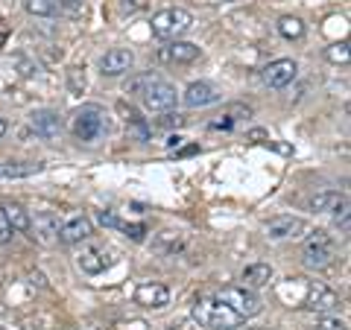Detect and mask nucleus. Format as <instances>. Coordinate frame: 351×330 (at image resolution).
<instances>
[{
	"label": "nucleus",
	"mask_w": 351,
	"mask_h": 330,
	"mask_svg": "<svg viewBox=\"0 0 351 330\" xmlns=\"http://www.w3.org/2000/svg\"><path fill=\"white\" fill-rule=\"evenodd\" d=\"M295 71H299V64L293 59H278V62H269L267 68L261 71V76L269 88H287L295 79Z\"/></svg>",
	"instance_id": "obj_8"
},
{
	"label": "nucleus",
	"mask_w": 351,
	"mask_h": 330,
	"mask_svg": "<svg viewBox=\"0 0 351 330\" xmlns=\"http://www.w3.org/2000/svg\"><path fill=\"white\" fill-rule=\"evenodd\" d=\"M132 64H135V56H132V50H108L106 56L100 59V73L103 76H120V73H126Z\"/></svg>",
	"instance_id": "obj_14"
},
{
	"label": "nucleus",
	"mask_w": 351,
	"mask_h": 330,
	"mask_svg": "<svg viewBox=\"0 0 351 330\" xmlns=\"http://www.w3.org/2000/svg\"><path fill=\"white\" fill-rule=\"evenodd\" d=\"M27 12L38 18H53L56 15V0H27Z\"/></svg>",
	"instance_id": "obj_23"
},
{
	"label": "nucleus",
	"mask_w": 351,
	"mask_h": 330,
	"mask_svg": "<svg viewBox=\"0 0 351 330\" xmlns=\"http://www.w3.org/2000/svg\"><path fill=\"white\" fill-rule=\"evenodd\" d=\"M135 301L147 310H161V307L170 304V290L164 283H141L135 292Z\"/></svg>",
	"instance_id": "obj_10"
},
{
	"label": "nucleus",
	"mask_w": 351,
	"mask_h": 330,
	"mask_svg": "<svg viewBox=\"0 0 351 330\" xmlns=\"http://www.w3.org/2000/svg\"><path fill=\"white\" fill-rule=\"evenodd\" d=\"M59 6H62L68 15H80L82 6H85V0H59Z\"/></svg>",
	"instance_id": "obj_28"
},
{
	"label": "nucleus",
	"mask_w": 351,
	"mask_h": 330,
	"mask_svg": "<svg viewBox=\"0 0 351 330\" xmlns=\"http://www.w3.org/2000/svg\"><path fill=\"white\" fill-rule=\"evenodd\" d=\"M106 129H108V120L100 105H82L71 114V131L80 140H85V144L100 140L106 135Z\"/></svg>",
	"instance_id": "obj_2"
},
{
	"label": "nucleus",
	"mask_w": 351,
	"mask_h": 330,
	"mask_svg": "<svg viewBox=\"0 0 351 330\" xmlns=\"http://www.w3.org/2000/svg\"><path fill=\"white\" fill-rule=\"evenodd\" d=\"M29 123H32V129H36L41 138H47V140L59 138L62 123H59V114H56V112H50V108H38V112H32Z\"/></svg>",
	"instance_id": "obj_17"
},
{
	"label": "nucleus",
	"mask_w": 351,
	"mask_h": 330,
	"mask_svg": "<svg viewBox=\"0 0 351 330\" xmlns=\"http://www.w3.org/2000/svg\"><path fill=\"white\" fill-rule=\"evenodd\" d=\"M243 287H267V283L272 281V266H267V263H255V266H246L243 272Z\"/></svg>",
	"instance_id": "obj_21"
},
{
	"label": "nucleus",
	"mask_w": 351,
	"mask_h": 330,
	"mask_svg": "<svg viewBox=\"0 0 351 330\" xmlns=\"http://www.w3.org/2000/svg\"><path fill=\"white\" fill-rule=\"evenodd\" d=\"M41 173V164L27 161H0V179H29V175Z\"/></svg>",
	"instance_id": "obj_19"
},
{
	"label": "nucleus",
	"mask_w": 351,
	"mask_h": 330,
	"mask_svg": "<svg viewBox=\"0 0 351 330\" xmlns=\"http://www.w3.org/2000/svg\"><path fill=\"white\" fill-rule=\"evenodd\" d=\"M182 123H184L182 114H167L164 120H158V126H182Z\"/></svg>",
	"instance_id": "obj_30"
},
{
	"label": "nucleus",
	"mask_w": 351,
	"mask_h": 330,
	"mask_svg": "<svg viewBox=\"0 0 351 330\" xmlns=\"http://www.w3.org/2000/svg\"><path fill=\"white\" fill-rule=\"evenodd\" d=\"M32 231V240H36L38 246H56L59 243V219L53 211H41L36 214V219H29V228Z\"/></svg>",
	"instance_id": "obj_7"
},
{
	"label": "nucleus",
	"mask_w": 351,
	"mask_h": 330,
	"mask_svg": "<svg viewBox=\"0 0 351 330\" xmlns=\"http://www.w3.org/2000/svg\"><path fill=\"white\" fill-rule=\"evenodd\" d=\"M120 228H123V231H126V237H132V240H135V243H141V240L147 237V225H144V223H135V225H120Z\"/></svg>",
	"instance_id": "obj_26"
},
{
	"label": "nucleus",
	"mask_w": 351,
	"mask_h": 330,
	"mask_svg": "<svg viewBox=\"0 0 351 330\" xmlns=\"http://www.w3.org/2000/svg\"><path fill=\"white\" fill-rule=\"evenodd\" d=\"M100 223H103V225H120V223H117V216H114V214H108V211L100 214Z\"/></svg>",
	"instance_id": "obj_32"
},
{
	"label": "nucleus",
	"mask_w": 351,
	"mask_h": 330,
	"mask_svg": "<svg viewBox=\"0 0 351 330\" xmlns=\"http://www.w3.org/2000/svg\"><path fill=\"white\" fill-rule=\"evenodd\" d=\"M193 322L205 330H237L246 318L219 299H199L193 304Z\"/></svg>",
	"instance_id": "obj_1"
},
{
	"label": "nucleus",
	"mask_w": 351,
	"mask_h": 330,
	"mask_svg": "<svg viewBox=\"0 0 351 330\" xmlns=\"http://www.w3.org/2000/svg\"><path fill=\"white\" fill-rule=\"evenodd\" d=\"M337 257V246H334V240L325 234V231H313L311 237L304 240V246H302V260H304V266L307 269H325V266H331Z\"/></svg>",
	"instance_id": "obj_3"
},
{
	"label": "nucleus",
	"mask_w": 351,
	"mask_h": 330,
	"mask_svg": "<svg viewBox=\"0 0 351 330\" xmlns=\"http://www.w3.org/2000/svg\"><path fill=\"white\" fill-rule=\"evenodd\" d=\"M217 299L223 301V304H228L234 313H240L243 318L258 316V313H261V307H263V304H261V299L255 295V290H252V287H226L223 292L217 295Z\"/></svg>",
	"instance_id": "obj_6"
},
{
	"label": "nucleus",
	"mask_w": 351,
	"mask_h": 330,
	"mask_svg": "<svg viewBox=\"0 0 351 330\" xmlns=\"http://www.w3.org/2000/svg\"><path fill=\"white\" fill-rule=\"evenodd\" d=\"M193 18L184 9H161L152 15V36L156 38H179L191 29Z\"/></svg>",
	"instance_id": "obj_5"
},
{
	"label": "nucleus",
	"mask_w": 351,
	"mask_h": 330,
	"mask_svg": "<svg viewBox=\"0 0 351 330\" xmlns=\"http://www.w3.org/2000/svg\"><path fill=\"white\" fill-rule=\"evenodd\" d=\"M278 32L284 38H302L304 36V21L302 18H293V15H284L281 21H278Z\"/></svg>",
	"instance_id": "obj_22"
},
{
	"label": "nucleus",
	"mask_w": 351,
	"mask_h": 330,
	"mask_svg": "<svg viewBox=\"0 0 351 330\" xmlns=\"http://www.w3.org/2000/svg\"><path fill=\"white\" fill-rule=\"evenodd\" d=\"M0 216L6 219L12 231H27L29 228V214L18 202H3V205H0Z\"/></svg>",
	"instance_id": "obj_20"
},
{
	"label": "nucleus",
	"mask_w": 351,
	"mask_h": 330,
	"mask_svg": "<svg viewBox=\"0 0 351 330\" xmlns=\"http://www.w3.org/2000/svg\"><path fill=\"white\" fill-rule=\"evenodd\" d=\"M156 246H158L161 251H179V249H182V237L176 234V231H164Z\"/></svg>",
	"instance_id": "obj_25"
},
{
	"label": "nucleus",
	"mask_w": 351,
	"mask_h": 330,
	"mask_svg": "<svg viewBox=\"0 0 351 330\" xmlns=\"http://www.w3.org/2000/svg\"><path fill=\"white\" fill-rule=\"evenodd\" d=\"M316 330H348L343 318H322L319 325H316Z\"/></svg>",
	"instance_id": "obj_27"
},
{
	"label": "nucleus",
	"mask_w": 351,
	"mask_h": 330,
	"mask_svg": "<svg viewBox=\"0 0 351 330\" xmlns=\"http://www.w3.org/2000/svg\"><path fill=\"white\" fill-rule=\"evenodd\" d=\"M304 228H307L304 219H299V216H278L267 225V234H269V240H287V237H302Z\"/></svg>",
	"instance_id": "obj_15"
},
{
	"label": "nucleus",
	"mask_w": 351,
	"mask_h": 330,
	"mask_svg": "<svg viewBox=\"0 0 351 330\" xmlns=\"http://www.w3.org/2000/svg\"><path fill=\"white\" fill-rule=\"evenodd\" d=\"M325 56H328V62H334V64H348V41L331 44Z\"/></svg>",
	"instance_id": "obj_24"
},
{
	"label": "nucleus",
	"mask_w": 351,
	"mask_h": 330,
	"mask_svg": "<svg viewBox=\"0 0 351 330\" xmlns=\"http://www.w3.org/2000/svg\"><path fill=\"white\" fill-rule=\"evenodd\" d=\"M337 304H339V295L331 287H325V283H313L304 299V307L313 313H328V310H334Z\"/></svg>",
	"instance_id": "obj_11"
},
{
	"label": "nucleus",
	"mask_w": 351,
	"mask_h": 330,
	"mask_svg": "<svg viewBox=\"0 0 351 330\" xmlns=\"http://www.w3.org/2000/svg\"><path fill=\"white\" fill-rule=\"evenodd\" d=\"M6 129H9V126H6V120H0V138L6 135Z\"/></svg>",
	"instance_id": "obj_33"
},
{
	"label": "nucleus",
	"mask_w": 351,
	"mask_h": 330,
	"mask_svg": "<svg viewBox=\"0 0 351 330\" xmlns=\"http://www.w3.org/2000/svg\"><path fill=\"white\" fill-rule=\"evenodd\" d=\"M12 234H15V231L9 228V223H6L3 216H0V246H3V243H9V240H12Z\"/></svg>",
	"instance_id": "obj_29"
},
{
	"label": "nucleus",
	"mask_w": 351,
	"mask_h": 330,
	"mask_svg": "<svg viewBox=\"0 0 351 330\" xmlns=\"http://www.w3.org/2000/svg\"><path fill=\"white\" fill-rule=\"evenodd\" d=\"M158 59L161 62H176V64H188V62H196L199 59V47L191 41H173L167 47L158 50Z\"/></svg>",
	"instance_id": "obj_13"
},
{
	"label": "nucleus",
	"mask_w": 351,
	"mask_h": 330,
	"mask_svg": "<svg viewBox=\"0 0 351 330\" xmlns=\"http://www.w3.org/2000/svg\"><path fill=\"white\" fill-rule=\"evenodd\" d=\"M91 231H94V225L88 216H71L64 225H59V243H64V246L82 243V240L91 237Z\"/></svg>",
	"instance_id": "obj_9"
},
{
	"label": "nucleus",
	"mask_w": 351,
	"mask_h": 330,
	"mask_svg": "<svg viewBox=\"0 0 351 330\" xmlns=\"http://www.w3.org/2000/svg\"><path fill=\"white\" fill-rule=\"evenodd\" d=\"M76 263H80V269L88 272V275H100L106 272L108 266H112V257L106 255L103 249H94V246H88L80 251V257H76Z\"/></svg>",
	"instance_id": "obj_16"
},
{
	"label": "nucleus",
	"mask_w": 351,
	"mask_h": 330,
	"mask_svg": "<svg viewBox=\"0 0 351 330\" xmlns=\"http://www.w3.org/2000/svg\"><path fill=\"white\" fill-rule=\"evenodd\" d=\"M311 207L313 211H325V214H346L348 202H346V196H339V193H319L311 199Z\"/></svg>",
	"instance_id": "obj_18"
},
{
	"label": "nucleus",
	"mask_w": 351,
	"mask_h": 330,
	"mask_svg": "<svg viewBox=\"0 0 351 330\" xmlns=\"http://www.w3.org/2000/svg\"><path fill=\"white\" fill-rule=\"evenodd\" d=\"M138 97L144 100V105L149 108V112H170V108L176 105V100H179L176 88L170 82L158 79V76H152V73H147L144 88H141Z\"/></svg>",
	"instance_id": "obj_4"
},
{
	"label": "nucleus",
	"mask_w": 351,
	"mask_h": 330,
	"mask_svg": "<svg viewBox=\"0 0 351 330\" xmlns=\"http://www.w3.org/2000/svg\"><path fill=\"white\" fill-rule=\"evenodd\" d=\"M144 3H147V0H123V9H126V12H135V9H141Z\"/></svg>",
	"instance_id": "obj_31"
},
{
	"label": "nucleus",
	"mask_w": 351,
	"mask_h": 330,
	"mask_svg": "<svg viewBox=\"0 0 351 330\" xmlns=\"http://www.w3.org/2000/svg\"><path fill=\"white\" fill-rule=\"evenodd\" d=\"M182 100L188 108H205V105H214L219 100V91L211 82H193V85H188V91H184Z\"/></svg>",
	"instance_id": "obj_12"
}]
</instances>
